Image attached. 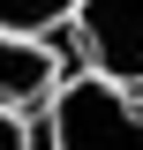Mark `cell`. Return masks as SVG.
Instances as JSON below:
<instances>
[{"mask_svg":"<svg viewBox=\"0 0 143 150\" xmlns=\"http://www.w3.org/2000/svg\"><path fill=\"white\" fill-rule=\"evenodd\" d=\"M143 90L113 83V75H68L53 83V112L30 120V143H121V150H143Z\"/></svg>","mask_w":143,"mask_h":150,"instance_id":"obj_1","label":"cell"},{"mask_svg":"<svg viewBox=\"0 0 143 150\" xmlns=\"http://www.w3.org/2000/svg\"><path fill=\"white\" fill-rule=\"evenodd\" d=\"M68 30L98 75L143 90V0H75Z\"/></svg>","mask_w":143,"mask_h":150,"instance_id":"obj_2","label":"cell"},{"mask_svg":"<svg viewBox=\"0 0 143 150\" xmlns=\"http://www.w3.org/2000/svg\"><path fill=\"white\" fill-rule=\"evenodd\" d=\"M53 75H60V60H53L45 38L0 23V105L23 112V105H38V98H53Z\"/></svg>","mask_w":143,"mask_h":150,"instance_id":"obj_3","label":"cell"},{"mask_svg":"<svg viewBox=\"0 0 143 150\" xmlns=\"http://www.w3.org/2000/svg\"><path fill=\"white\" fill-rule=\"evenodd\" d=\"M68 15H75V0H0V23H8V30H30V38L60 30Z\"/></svg>","mask_w":143,"mask_h":150,"instance_id":"obj_4","label":"cell"},{"mask_svg":"<svg viewBox=\"0 0 143 150\" xmlns=\"http://www.w3.org/2000/svg\"><path fill=\"white\" fill-rule=\"evenodd\" d=\"M15 143H30V120L15 105H0V150H15Z\"/></svg>","mask_w":143,"mask_h":150,"instance_id":"obj_5","label":"cell"}]
</instances>
